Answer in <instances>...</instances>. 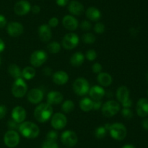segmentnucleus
<instances>
[{
	"mask_svg": "<svg viewBox=\"0 0 148 148\" xmlns=\"http://www.w3.org/2000/svg\"><path fill=\"white\" fill-rule=\"evenodd\" d=\"M20 137L17 131L9 130L4 136V142L7 147L10 148H14L20 143Z\"/></svg>",
	"mask_w": 148,
	"mask_h": 148,
	"instance_id": "9d476101",
	"label": "nucleus"
},
{
	"mask_svg": "<svg viewBox=\"0 0 148 148\" xmlns=\"http://www.w3.org/2000/svg\"><path fill=\"white\" fill-rule=\"evenodd\" d=\"M27 113L25 109L22 106H16L12 111V119L18 123L24 122L26 119Z\"/></svg>",
	"mask_w": 148,
	"mask_h": 148,
	"instance_id": "f3484780",
	"label": "nucleus"
},
{
	"mask_svg": "<svg viewBox=\"0 0 148 148\" xmlns=\"http://www.w3.org/2000/svg\"><path fill=\"white\" fill-rule=\"evenodd\" d=\"M68 10L73 16H79L83 13L85 8L81 2L77 0H72L68 4Z\"/></svg>",
	"mask_w": 148,
	"mask_h": 148,
	"instance_id": "a211bd4d",
	"label": "nucleus"
},
{
	"mask_svg": "<svg viewBox=\"0 0 148 148\" xmlns=\"http://www.w3.org/2000/svg\"><path fill=\"white\" fill-rule=\"evenodd\" d=\"M58 136H59V135H58L56 130H51L48 132L47 135H46V139H47V140L56 142L58 139Z\"/></svg>",
	"mask_w": 148,
	"mask_h": 148,
	"instance_id": "c9c22d12",
	"label": "nucleus"
},
{
	"mask_svg": "<svg viewBox=\"0 0 148 148\" xmlns=\"http://www.w3.org/2000/svg\"><path fill=\"white\" fill-rule=\"evenodd\" d=\"M67 124V118L64 113H56L51 118V125L55 130H62Z\"/></svg>",
	"mask_w": 148,
	"mask_h": 148,
	"instance_id": "1a4fd4ad",
	"label": "nucleus"
},
{
	"mask_svg": "<svg viewBox=\"0 0 148 148\" xmlns=\"http://www.w3.org/2000/svg\"><path fill=\"white\" fill-rule=\"evenodd\" d=\"M79 107L84 112H89L92 110L93 106V100H91L89 97H84L81 99L79 102Z\"/></svg>",
	"mask_w": 148,
	"mask_h": 148,
	"instance_id": "bb28decb",
	"label": "nucleus"
},
{
	"mask_svg": "<svg viewBox=\"0 0 148 148\" xmlns=\"http://www.w3.org/2000/svg\"><path fill=\"white\" fill-rule=\"evenodd\" d=\"M120 104L115 100H108L101 107L103 115L106 118H111L116 115L120 111Z\"/></svg>",
	"mask_w": 148,
	"mask_h": 148,
	"instance_id": "423d86ee",
	"label": "nucleus"
},
{
	"mask_svg": "<svg viewBox=\"0 0 148 148\" xmlns=\"http://www.w3.org/2000/svg\"><path fill=\"white\" fill-rule=\"evenodd\" d=\"M7 19L3 15H0V28H4L7 26Z\"/></svg>",
	"mask_w": 148,
	"mask_h": 148,
	"instance_id": "a18cd8bd",
	"label": "nucleus"
},
{
	"mask_svg": "<svg viewBox=\"0 0 148 148\" xmlns=\"http://www.w3.org/2000/svg\"><path fill=\"white\" fill-rule=\"evenodd\" d=\"M42 148H59V146L56 142L46 140L43 143Z\"/></svg>",
	"mask_w": 148,
	"mask_h": 148,
	"instance_id": "ea45409f",
	"label": "nucleus"
},
{
	"mask_svg": "<svg viewBox=\"0 0 148 148\" xmlns=\"http://www.w3.org/2000/svg\"><path fill=\"white\" fill-rule=\"evenodd\" d=\"M107 131H108L106 129V128L104 127L103 126H100L95 129L94 134H95V136L97 139H103V138L106 136Z\"/></svg>",
	"mask_w": 148,
	"mask_h": 148,
	"instance_id": "473e14b6",
	"label": "nucleus"
},
{
	"mask_svg": "<svg viewBox=\"0 0 148 148\" xmlns=\"http://www.w3.org/2000/svg\"><path fill=\"white\" fill-rule=\"evenodd\" d=\"M94 31H95V33H98V34H102L105 32L106 30V26L103 23H95V25L94 26Z\"/></svg>",
	"mask_w": 148,
	"mask_h": 148,
	"instance_id": "f704fd0d",
	"label": "nucleus"
},
{
	"mask_svg": "<svg viewBox=\"0 0 148 148\" xmlns=\"http://www.w3.org/2000/svg\"><path fill=\"white\" fill-rule=\"evenodd\" d=\"M18 131L27 139H36L40 133L38 125L31 121H24L20 123Z\"/></svg>",
	"mask_w": 148,
	"mask_h": 148,
	"instance_id": "f03ea898",
	"label": "nucleus"
},
{
	"mask_svg": "<svg viewBox=\"0 0 148 148\" xmlns=\"http://www.w3.org/2000/svg\"><path fill=\"white\" fill-rule=\"evenodd\" d=\"M82 40L84 43L88 44H91L95 43L96 38L95 36L92 33L88 32L86 33H84L82 36Z\"/></svg>",
	"mask_w": 148,
	"mask_h": 148,
	"instance_id": "2f4dec72",
	"label": "nucleus"
},
{
	"mask_svg": "<svg viewBox=\"0 0 148 148\" xmlns=\"http://www.w3.org/2000/svg\"><path fill=\"white\" fill-rule=\"evenodd\" d=\"M85 15H86V17L90 21L97 22L101 18V11L95 7H90L87 9Z\"/></svg>",
	"mask_w": 148,
	"mask_h": 148,
	"instance_id": "393cba45",
	"label": "nucleus"
},
{
	"mask_svg": "<svg viewBox=\"0 0 148 148\" xmlns=\"http://www.w3.org/2000/svg\"><path fill=\"white\" fill-rule=\"evenodd\" d=\"M20 124V123H17V122L14 121L13 119H11V120H9L8 122H7V127H8L9 130L17 131L19 130Z\"/></svg>",
	"mask_w": 148,
	"mask_h": 148,
	"instance_id": "4c0bfd02",
	"label": "nucleus"
},
{
	"mask_svg": "<svg viewBox=\"0 0 148 148\" xmlns=\"http://www.w3.org/2000/svg\"><path fill=\"white\" fill-rule=\"evenodd\" d=\"M52 79L56 85H64L69 81V75L64 71H58L53 73Z\"/></svg>",
	"mask_w": 148,
	"mask_h": 148,
	"instance_id": "412c9836",
	"label": "nucleus"
},
{
	"mask_svg": "<svg viewBox=\"0 0 148 148\" xmlns=\"http://www.w3.org/2000/svg\"><path fill=\"white\" fill-rule=\"evenodd\" d=\"M136 111L140 117H147L148 115V100L140 98L136 105Z\"/></svg>",
	"mask_w": 148,
	"mask_h": 148,
	"instance_id": "aec40b11",
	"label": "nucleus"
},
{
	"mask_svg": "<svg viewBox=\"0 0 148 148\" xmlns=\"http://www.w3.org/2000/svg\"><path fill=\"white\" fill-rule=\"evenodd\" d=\"M97 81L101 86H109L113 81V78L109 73L106 72H101L97 75Z\"/></svg>",
	"mask_w": 148,
	"mask_h": 148,
	"instance_id": "b1692460",
	"label": "nucleus"
},
{
	"mask_svg": "<svg viewBox=\"0 0 148 148\" xmlns=\"http://www.w3.org/2000/svg\"><path fill=\"white\" fill-rule=\"evenodd\" d=\"M48 25L50 28H56L59 25V19L56 17H53L49 19Z\"/></svg>",
	"mask_w": 148,
	"mask_h": 148,
	"instance_id": "79ce46f5",
	"label": "nucleus"
},
{
	"mask_svg": "<svg viewBox=\"0 0 148 148\" xmlns=\"http://www.w3.org/2000/svg\"><path fill=\"white\" fill-rule=\"evenodd\" d=\"M8 73L14 79L22 78V70L16 64H11L9 65Z\"/></svg>",
	"mask_w": 148,
	"mask_h": 148,
	"instance_id": "cd10ccee",
	"label": "nucleus"
},
{
	"mask_svg": "<svg viewBox=\"0 0 148 148\" xmlns=\"http://www.w3.org/2000/svg\"><path fill=\"white\" fill-rule=\"evenodd\" d=\"M43 73L45 75H47V76H50V75H53L52 70L50 68H49V67H46L45 68H43Z\"/></svg>",
	"mask_w": 148,
	"mask_h": 148,
	"instance_id": "de8ad7c7",
	"label": "nucleus"
},
{
	"mask_svg": "<svg viewBox=\"0 0 148 148\" xmlns=\"http://www.w3.org/2000/svg\"><path fill=\"white\" fill-rule=\"evenodd\" d=\"M146 77H147V81H148V73H147V75H146Z\"/></svg>",
	"mask_w": 148,
	"mask_h": 148,
	"instance_id": "5fc2aeb1",
	"label": "nucleus"
},
{
	"mask_svg": "<svg viewBox=\"0 0 148 148\" xmlns=\"http://www.w3.org/2000/svg\"><path fill=\"white\" fill-rule=\"evenodd\" d=\"M1 58H0V65H1Z\"/></svg>",
	"mask_w": 148,
	"mask_h": 148,
	"instance_id": "6e6d98bb",
	"label": "nucleus"
},
{
	"mask_svg": "<svg viewBox=\"0 0 148 148\" xmlns=\"http://www.w3.org/2000/svg\"><path fill=\"white\" fill-rule=\"evenodd\" d=\"M39 39L43 42H49L52 37L51 28L48 24H43L40 26L38 29Z\"/></svg>",
	"mask_w": 148,
	"mask_h": 148,
	"instance_id": "2eb2a0df",
	"label": "nucleus"
},
{
	"mask_svg": "<svg viewBox=\"0 0 148 148\" xmlns=\"http://www.w3.org/2000/svg\"><path fill=\"white\" fill-rule=\"evenodd\" d=\"M7 33L12 37H17L24 32V26L18 22H10L7 26Z\"/></svg>",
	"mask_w": 148,
	"mask_h": 148,
	"instance_id": "f8f14e48",
	"label": "nucleus"
},
{
	"mask_svg": "<svg viewBox=\"0 0 148 148\" xmlns=\"http://www.w3.org/2000/svg\"><path fill=\"white\" fill-rule=\"evenodd\" d=\"M7 113V108L4 104H0V120L4 118Z\"/></svg>",
	"mask_w": 148,
	"mask_h": 148,
	"instance_id": "37998d69",
	"label": "nucleus"
},
{
	"mask_svg": "<svg viewBox=\"0 0 148 148\" xmlns=\"http://www.w3.org/2000/svg\"><path fill=\"white\" fill-rule=\"evenodd\" d=\"M102 102L101 100H93V106H92V110H98L102 107Z\"/></svg>",
	"mask_w": 148,
	"mask_h": 148,
	"instance_id": "c03bdc74",
	"label": "nucleus"
},
{
	"mask_svg": "<svg viewBox=\"0 0 148 148\" xmlns=\"http://www.w3.org/2000/svg\"><path fill=\"white\" fill-rule=\"evenodd\" d=\"M79 41V36L75 33H66L63 37L62 41V45L65 49L72 50L77 47Z\"/></svg>",
	"mask_w": 148,
	"mask_h": 148,
	"instance_id": "6e6552de",
	"label": "nucleus"
},
{
	"mask_svg": "<svg viewBox=\"0 0 148 148\" xmlns=\"http://www.w3.org/2000/svg\"><path fill=\"white\" fill-rule=\"evenodd\" d=\"M102 70L103 66L101 64L99 63V62H95V63L92 65V71L94 73H100L102 72Z\"/></svg>",
	"mask_w": 148,
	"mask_h": 148,
	"instance_id": "a19ab883",
	"label": "nucleus"
},
{
	"mask_svg": "<svg viewBox=\"0 0 148 148\" xmlns=\"http://www.w3.org/2000/svg\"><path fill=\"white\" fill-rule=\"evenodd\" d=\"M85 55L80 52H75L70 57V64L75 68H78L83 64L85 61Z\"/></svg>",
	"mask_w": 148,
	"mask_h": 148,
	"instance_id": "a878e982",
	"label": "nucleus"
},
{
	"mask_svg": "<svg viewBox=\"0 0 148 148\" xmlns=\"http://www.w3.org/2000/svg\"><path fill=\"white\" fill-rule=\"evenodd\" d=\"M116 96L119 102L122 104L130 99V90L126 86H121L117 89Z\"/></svg>",
	"mask_w": 148,
	"mask_h": 148,
	"instance_id": "5701e85b",
	"label": "nucleus"
},
{
	"mask_svg": "<svg viewBox=\"0 0 148 148\" xmlns=\"http://www.w3.org/2000/svg\"><path fill=\"white\" fill-rule=\"evenodd\" d=\"M142 126L144 129L148 131V118L143 119V121H142Z\"/></svg>",
	"mask_w": 148,
	"mask_h": 148,
	"instance_id": "3c124183",
	"label": "nucleus"
},
{
	"mask_svg": "<svg viewBox=\"0 0 148 148\" xmlns=\"http://www.w3.org/2000/svg\"><path fill=\"white\" fill-rule=\"evenodd\" d=\"M79 26H80V28L82 29V30H84V31H88V30H90L91 28H92V24H91V23L89 20H82V21L81 22Z\"/></svg>",
	"mask_w": 148,
	"mask_h": 148,
	"instance_id": "58836bf2",
	"label": "nucleus"
},
{
	"mask_svg": "<svg viewBox=\"0 0 148 148\" xmlns=\"http://www.w3.org/2000/svg\"><path fill=\"white\" fill-rule=\"evenodd\" d=\"M4 49H5V44L3 41L2 39H0V53L2 52Z\"/></svg>",
	"mask_w": 148,
	"mask_h": 148,
	"instance_id": "603ef678",
	"label": "nucleus"
},
{
	"mask_svg": "<svg viewBox=\"0 0 148 148\" xmlns=\"http://www.w3.org/2000/svg\"><path fill=\"white\" fill-rule=\"evenodd\" d=\"M97 52L95 49H88L85 53V58L89 61H94L97 58Z\"/></svg>",
	"mask_w": 148,
	"mask_h": 148,
	"instance_id": "72a5a7b5",
	"label": "nucleus"
},
{
	"mask_svg": "<svg viewBox=\"0 0 148 148\" xmlns=\"http://www.w3.org/2000/svg\"><path fill=\"white\" fill-rule=\"evenodd\" d=\"M53 115L52 105L47 102L40 103L37 105L34 110V117L39 123H46Z\"/></svg>",
	"mask_w": 148,
	"mask_h": 148,
	"instance_id": "f257e3e1",
	"label": "nucleus"
},
{
	"mask_svg": "<svg viewBox=\"0 0 148 148\" xmlns=\"http://www.w3.org/2000/svg\"><path fill=\"white\" fill-rule=\"evenodd\" d=\"M88 94H89L91 100H101L103 97L105 96L106 91L101 86L94 85L91 88H90Z\"/></svg>",
	"mask_w": 148,
	"mask_h": 148,
	"instance_id": "6ab92c4d",
	"label": "nucleus"
},
{
	"mask_svg": "<svg viewBox=\"0 0 148 148\" xmlns=\"http://www.w3.org/2000/svg\"><path fill=\"white\" fill-rule=\"evenodd\" d=\"M48 59L47 52L43 49L36 50L31 54L30 62L33 68H38L43 65Z\"/></svg>",
	"mask_w": 148,
	"mask_h": 148,
	"instance_id": "0eeeda50",
	"label": "nucleus"
},
{
	"mask_svg": "<svg viewBox=\"0 0 148 148\" xmlns=\"http://www.w3.org/2000/svg\"><path fill=\"white\" fill-rule=\"evenodd\" d=\"M36 69L33 66H27L22 71V78L25 80H30L36 75Z\"/></svg>",
	"mask_w": 148,
	"mask_h": 148,
	"instance_id": "c85d7f7f",
	"label": "nucleus"
},
{
	"mask_svg": "<svg viewBox=\"0 0 148 148\" xmlns=\"http://www.w3.org/2000/svg\"><path fill=\"white\" fill-rule=\"evenodd\" d=\"M61 141L64 145L68 147H72L75 146L78 142L77 135L74 131H64L61 135Z\"/></svg>",
	"mask_w": 148,
	"mask_h": 148,
	"instance_id": "9b49d317",
	"label": "nucleus"
},
{
	"mask_svg": "<svg viewBox=\"0 0 148 148\" xmlns=\"http://www.w3.org/2000/svg\"><path fill=\"white\" fill-rule=\"evenodd\" d=\"M31 11L34 14H38V13L40 12V7L38 5H34L33 7H31Z\"/></svg>",
	"mask_w": 148,
	"mask_h": 148,
	"instance_id": "8fccbe9b",
	"label": "nucleus"
},
{
	"mask_svg": "<svg viewBox=\"0 0 148 148\" xmlns=\"http://www.w3.org/2000/svg\"><path fill=\"white\" fill-rule=\"evenodd\" d=\"M121 115L125 119H131L133 117V112L130 108H127V107H124L121 110Z\"/></svg>",
	"mask_w": 148,
	"mask_h": 148,
	"instance_id": "e433bc0d",
	"label": "nucleus"
},
{
	"mask_svg": "<svg viewBox=\"0 0 148 148\" xmlns=\"http://www.w3.org/2000/svg\"><path fill=\"white\" fill-rule=\"evenodd\" d=\"M73 91L77 95L83 97L86 95L90 90V84L86 78L83 77H79L76 78L72 84Z\"/></svg>",
	"mask_w": 148,
	"mask_h": 148,
	"instance_id": "20e7f679",
	"label": "nucleus"
},
{
	"mask_svg": "<svg viewBox=\"0 0 148 148\" xmlns=\"http://www.w3.org/2000/svg\"><path fill=\"white\" fill-rule=\"evenodd\" d=\"M43 91L38 88H34L30 89L27 94V99L30 103L33 104H38L43 100Z\"/></svg>",
	"mask_w": 148,
	"mask_h": 148,
	"instance_id": "4468645a",
	"label": "nucleus"
},
{
	"mask_svg": "<svg viewBox=\"0 0 148 148\" xmlns=\"http://www.w3.org/2000/svg\"><path fill=\"white\" fill-rule=\"evenodd\" d=\"M121 148H136L135 146H134L133 145H130V144H127V145H124Z\"/></svg>",
	"mask_w": 148,
	"mask_h": 148,
	"instance_id": "864d4df0",
	"label": "nucleus"
},
{
	"mask_svg": "<svg viewBox=\"0 0 148 148\" xmlns=\"http://www.w3.org/2000/svg\"><path fill=\"white\" fill-rule=\"evenodd\" d=\"M62 110L64 113H69L75 109V103L72 100H68L64 102L62 104Z\"/></svg>",
	"mask_w": 148,
	"mask_h": 148,
	"instance_id": "c756f323",
	"label": "nucleus"
},
{
	"mask_svg": "<svg viewBox=\"0 0 148 148\" xmlns=\"http://www.w3.org/2000/svg\"><path fill=\"white\" fill-rule=\"evenodd\" d=\"M31 10V5L27 0H20L14 6V12L17 15L23 16Z\"/></svg>",
	"mask_w": 148,
	"mask_h": 148,
	"instance_id": "ddd939ff",
	"label": "nucleus"
},
{
	"mask_svg": "<svg viewBox=\"0 0 148 148\" xmlns=\"http://www.w3.org/2000/svg\"><path fill=\"white\" fill-rule=\"evenodd\" d=\"M47 103L51 105L59 104L64 100L63 94L58 91H51L47 94Z\"/></svg>",
	"mask_w": 148,
	"mask_h": 148,
	"instance_id": "4be33fe9",
	"label": "nucleus"
},
{
	"mask_svg": "<svg viewBox=\"0 0 148 148\" xmlns=\"http://www.w3.org/2000/svg\"><path fill=\"white\" fill-rule=\"evenodd\" d=\"M109 133L111 137L117 141L124 140L127 135V129L126 126L121 123H114L111 124Z\"/></svg>",
	"mask_w": 148,
	"mask_h": 148,
	"instance_id": "7ed1b4c3",
	"label": "nucleus"
},
{
	"mask_svg": "<svg viewBox=\"0 0 148 148\" xmlns=\"http://www.w3.org/2000/svg\"><path fill=\"white\" fill-rule=\"evenodd\" d=\"M62 25L66 30L72 31L77 28L79 26V22L75 16L66 15L62 19Z\"/></svg>",
	"mask_w": 148,
	"mask_h": 148,
	"instance_id": "dca6fc26",
	"label": "nucleus"
},
{
	"mask_svg": "<svg viewBox=\"0 0 148 148\" xmlns=\"http://www.w3.org/2000/svg\"><path fill=\"white\" fill-rule=\"evenodd\" d=\"M62 45L57 41H51L48 44L47 49L50 53L57 54L61 51Z\"/></svg>",
	"mask_w": 148,
	"mask_h": 148,
	"instance_id": "7c9ffc66",
	"label": "nucleus"
},
{
	"mask_svg": "<svg viewBox=\"0 0 148 148\" xmlns=\"http://www.w3.org/2000/svg\"><path fill=\"white\" fill-rule=\"evenodd\" d=\"M122 106L123 107H127V108H130V107L132 106V101L130 99H129L127 101H126L125 102L122 103Z\"/></svg>",
	"mask_w": 148,
	"mask_h": 148,
	"instance_id": "09e8293b",
	"label": "nucleus"
},
{
	"mask_svg": "<svg viewBox=\"0 0 148 148\" xmlns=\"http://www.w3.org/2000/svg\"><path fill=\"white\" fill-rule=\"evenodd\" d=\"M27 92V85L25 79L19 78L14 79L12 86V94L16 98H22Z\"/></svg>",
	"mask_w": 148,
	"mask_h": 148,
	"instance_id": "39448f33",
	"label": "nucleus"
},
{
	"mask_svg": "<svg viewBox=\"0 0 148 148\" xmlns=\"http://www.w3.org/2000/svg\"><path fill=\"white\" fill-rule=\"evenodd\" d=\"M56 2L59 7H65L69 4V0H56Z\"/></svg>",
	"mask_w": 148,
	"mask_h": 148,
	"instance_id": "49530a36",
	"label": "nucleus"
}]
</instances>
